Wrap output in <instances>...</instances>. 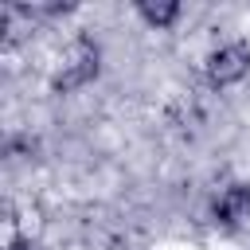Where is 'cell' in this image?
I'll return each instance as SVG.
<instances>
[{
  "label": "cell",
  "instance_id": "1",
  "mask_svg": "<svg viewBox=\"0 0 250 250\" xmlns=\"http://www.w3.org/2000/svg\"><path fill=\"white\" fill-rule=\"evenodd\" d=\"M98 62H102V51H98V43H90L86 35H78V39H70L62 51H59V66H55V74H51V86L55 90H78V86H86L94 74H98Z\"/></svg>",
  "mask_w": 250,
  "mask_h": 250
},
{
  "label": "cell",
  "instance_id": "2",
  "mask_svg": "<svg viewBox=\"0 0 250 250\" xmlns=\"http://www.w3.org/2000/svg\"><path fill=\"white\" fill-rule=\"evenodd\" d=\"M250 74V47L242 39H230V43H219L211 55H207V82L211 86H234Z\"/></svg>",
  "mask_w": 250,
  "mask_h": 250
},
{
  "label": "cell",
  "instance_id": "3",
  "mask_svg": "<svg viewBox=\"0 0 250 250\" xmlns=\"http://www.w3.org/2000/svg\"><path fill=\"white\" fill-rule=\"evenodd\" d=\"M137 16L148 27L164 31V27H172L180 20V0H137Z\"/></svg>",
  "mask_w": 250,
  "mask_h": 250
}]
</instances>
